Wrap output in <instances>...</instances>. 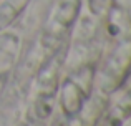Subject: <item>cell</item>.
Returning <instances> with one entry per match:
<instances>
[{
	"mask_svg": "<svg viewBox=\"0 0 131 126\" xmlns=\"http://www.w3.org/2000/svg\"><path fill=\"white\" fill-rule=\"evenodd\" d=\"M65 65V58L60 56V50L53 55H50V60L45 63V66L40 70L37 78V91L33 100V113L38 120H48L53 113V106L58 96L60 88V75L61 68Z\"/></svg>",
	"mask_w": 131,
	"mask_h": 126,
	"instance_id": "obj_4",
	"label": "cell"
},
{
	"mask_svg": "<svg viewBox=\"0 0 131 126\" xmlns=\"http://www.w3.org/2000/svg\"><path fill=\"white\" fill-rule=\"evenodd\" d=\"M18 126H30V124H28V123H20Z\"/></svg>",
	"mask_w": 131,
	"mask_h": 126,
	"instance_id": "obj_11",
	"label": "cell"
},
{
	"mask_svg": "<svg viewBox=\"0 0 131 126\" xmlns=\"http://www.w3.org/2000/svg\"><path fill=\"white\" fill-rule=\"evenodd\" d=\"M106 106H108V96L103 93H96L85 101V105L80 108L77 114L67 118V126H96L103 116H105Z\"/></svg>",
	"mask_w": 131,
	"mask_h": 126,
	"instance_id": "obj_5",
	"label": "cell"
},
{
	"mask_svg": "<svg viewBox=\"0 0 131 126\" xmlns=\"http://www.w3.org/2000/svg\"><path fill=\"white\" fill-rule=\"evenodd\" d=\"M51 126H67V124H65V121H61V120H55Z\"/></svg>",
	"mask_w": 131,
	"mask_h": 126,
	"instance_id": "obj_10",
	"label": "cell"
},
{
	"mask_svg": "<svg viewBox=\"0 0 131 126\" xmlns=\"http://www.w3.org/2000/svg\"><path fill=\"white\" fill-rule=\"evenodd\" d=\"M81 10V0H57L43 25L40 43L50 55L61 50L67 37L73 32Z\"/></svg>",
	"mask_w": 131,
	"mask_h": 126,
	"instance_id": "obj_3",
	"label": "cell"
},
{
	"mask_svg": "<svg viewBox=\"0 0 131 126\" xmlns=\"http://www.w3.org/2000/svg\"><path fill=\"white\" fill-rule=\"evenodd\" d=\"M106 23L113 37V45L101 68L95 73V85L100 93L110 96L125 85L131 75V20L115 5Z\"/></svg>",
	"mask_w": 131,
	"mask_h": 126,
	"instance_id": "obj_1",
	"label": "cell"
},
{
	"mask_svg": "<svg viewBox=\"0 0 131 126\" xmlns=\"http://www.w3.org/2000/svg\"><path fill=\"white\" fill-rule=\"evenodd\" d=\"M113 7H115L113 0H88V8L91 12V17H95V18L106 20Z\"/></svg>",
	"mask_w": 131,
	"mask_h": 126,
	"instance_id": "obj_8",
	"label": "cell"
},
{
	"mask_svg": "<svg viewBox=\"0 0 131 126\" xmlns=\"http://www.w3.org/2000/svg\"><path fill=\"white\" fill-rule=\"evenodd\" d=\"M113 2H115V5L131 20V0H113Z\"/></svg>",
	"mask_w": 131,
	"mask_h": 126,
	"instance_id": "obj_9",
	"label": "cell"
},
{
	"mask_svg": "<svg viewBox=\"0 0 131 126\" xmlns=\"http://www.w3.org/2000/svg\"><path fill=\"white\" fill-rule=\"evenodd\" d=\"M30 0H2L0 2V33L5 32L25 12Z\"/></svg>",
	"mask_w": 131,
	"mask_h": 126,
	"instance_id": "obj_7",
	"label": "cell"
},
{
	"mask_svg": "<svg viewBox=\"0 0 131 126\" xmlns=\"http://www.w3.org/2000/svg\"><path fill=\"white\" fill-rule=\"evenodd\" d=\"M129 118H131V85L121 93V96L115 103V106L108 110L106 124L108 126H121Z\"/></svg>",
	"mask_w": 131,
	"mask_h": 126,
	"instance_id": "obj_6",
	"label": "cell"
},
{
	"mask_svg": "<svg viewBox=\"0 0 131 126\" xmlns=\"http://www.w3.org/2000/svg\"><path fill=\"white\" fill-rule=\"evenodd\" d=\"M95 66L90 62L75 65L63 80H60L58 88V101H60L61 114L65 120L80 111L85 101L91 96V88L95 83Z\"/></svg>",
	"mask_w": 131,
	"mask_h": 126,
	"instance_id": "obj_2",
	"label": "cell"
}]
</instances>
